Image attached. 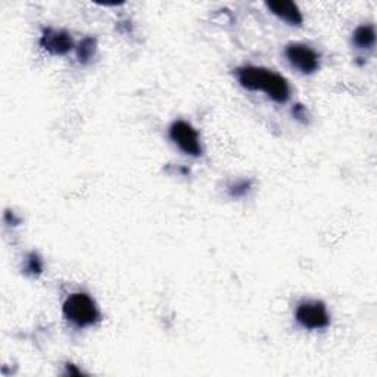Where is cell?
<instances>
[{
  "instance_id": "cell-3",
  "label": "cell",
  "mask_w": 377,
  "mask_h": 377,
  "mask_svg": "<svg viewBox=\"0 0 377 377\" xmlns=\"http://www.w3.org/2000/svg\"><path fill=\"white\" fill-rule=\"evenodd\" d=\"M295 319L307 330L326 329L330 324V316L327 313V307L321 301L301 302L295 313Z\"/></svg>"
},
{
  "instance_id": "cell-13",
  "label": "cell",
  "mask_w": 377,
  "mask_h": 377,
  "mask_svg": "<svg viewBox=\"0 0 377 377\" xmlns=\"http://www.w3.org/2000/svg\"><path fill=\"white\" fill-rule=\"evenodd\" d=\"M65 369H67L65 374H68V376H81V374H83V371L78 370L74 364H67V366H65Z\"/></svg>"
},
{
  "instance_id": "cell-11",
  "label": "cell",
  "mask_w": 377,
  "mask_h": 377,
  "mask_svg": "<svg viewBox=\"0 0 377 377\" xmlns=\"http://www.w3.org/2000/svg\"><path fill=\"white\" fill-rule=\"evenodd\" d=\"M251 190V182L248 180H242V182H236L232 186H228V193H230L233 198H240L245 196Z\"/></svg>"
},
{
  "instance_id": "cell-2",
  "label": "cell",
  "mask_w": 377,
  "mask_h": 377,
  "mask_svg": "<svg viewBox=\"0 0 377 377\" xmlns=\"http://www.w3.org/2000/svg\"><path fill=\"white\" fill-rule=\"evenodd\" d=\"M63 316L75 327H90L101 320L99 308L90 295L85 292L71 293L62 305Z\"/></svg>"
},
{
  "instance_id": "cell-12",
  "label": "cell",
  "mask_w": 377,
  "mask_h": 377,
  "mask_svg": "<svg viewBox=\"0 0 377 377\" xmlns=\"http://www.w3.org/2000/svg\"><path fill=\"white\" fill-rule=\"evenodd\" d=\"M292 113H293V117L299 120V121H308V111L304 105H295L293 109H292Z\"/></svg>"
},
{
  "instance_id": "cell-6",
  "label": "cell",
  "mask_w": 377,
  "mask_h": 377,
  "mask_svg": "<svg viewBox=\"0 0 377 377\" xmlns=\"http://www.w3.org/2000/svg\"><path fill=\"white\" fill-rule=\"evenodd\" d=\"M40 46L49 54L62 56L71 52L74 47V40L67 31L56 28H44L40 37Z\"/></svg>"
},
{
  "instance_id": "cell-9",
  "label": "cell",
  "mask_w": 377,
  "mask_h": 377,
  "mask_svg": "<svg viewBox=\"0 0 377 377\" xmlns=\"http://www.w3.org/2000/svg\"><path fill=\"white\" fill-rule=\"evenodd\" d=\"M96 54V39L86 37L77 46V58L81 63H89Z\"/></svg>"
},
{
  "instance_id": "cell-1",
  "label": "cell",
  "mask_w": 377,
  "mask_h": 377,
  "mask_svg": "<svg viewBox=\"0 0 377 377\" xmlns=\"http://www.w3.org/2000/svg\"><path fill=\"white\" fill-rule=\"evenodd\" d=\"M242 87L252 92H266L277 104H285L290 97V89L285 77L261 67H242L236 71Z\"/></svg>"
},
{
  "instance_id": "cell-8",
  "label": "cell",
  "mask_w": 377,
  "mask_h": 377,
  "mask_svg": "<svg viewBox=\"0 0 377 377\" xmlns=\"http://www.w3.org/2000/svg\"><path fill=\"white\" fill-rule=\"evenodd\" d=\"M352 43L358 49H364V51H369L376 43V30L374 25L371 24H363L359 25L352 35Z\"/></svg>"
},
{
  "instance_id": "cell-10",
  "label": "cell",
  "mask_w": 377,
  "mask_h": 377,
  "mask_svg": "<svg viewBox=\"0 0 377 377\" xmlns=\"http://www.w3.org/2000/svg\"><path fill=\"white\" fill-rule=\"evenodd\" d=\"M43 271V262L37 254H30L25 261V273L37 276Z\"/></svg>"
},
{
  "instance_id": "cell-5",
  "label": "cell",
  "mask_w": 377,
  "mask_h": 377,
  "mask_svg": "<svg viewBox=\"0 0 377 377\" xmlns=\"http://www.w3.org/2000/svg\"><path fill=\"white\" fill-rule=\"evenodd\" d=\"M170 139L178 146L180 151H183L190 156H201L202 146L199 140L198 131L193 128L192 124L186 121H174L170 125Z\"/></svg>"
},
{
  "instance_id": "cell-7",
  "label": "cell",
  "mask_w": 377,
  "mask_h": 377,
  "mask_svg": "<svg viewBox=\"0 0 377 377\" xmlns=\"http://www.w3.org/2000/svg\"><path fill=\"white\" fill-rule=\"evenodd\" d=\"M266 6L268 11L276 15L278 20H282L288 23L289 25H297L299 27L304 23L302 13L298 8V5H295L293 2H286V0H280V2H267Z\"/></svg>"
},
{
  "instance_id": "cell-4",
  "label": "cell",
  "mask_w": 377,
  "mask_h": 377,
  "mask_svg": "<svg viewBox=\"0 0 377 377\" xmlns=\"http://www.w3.org/2000/svg\"><path fill=\"white\" fill-rule=\"evenodd\" d=\"M285 55L292 67L301 74H314L320 68V55L307 44L290 43L285 49Z\"/></svg>"
}]
</instances>
